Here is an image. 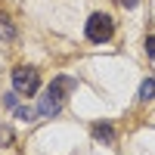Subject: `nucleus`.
I'll use <instances>...</instances> for the list:
<instances>
[{"instance_id": "obj_1", "label": "nucleus", "mask_w": 155, "mask_h": 155, "mask_svg": "<svg viewBox=\"0 0 155 155\" xmlns=\"http://www.w3.org/2000/svg\"><path fill=\"white\" fill-rule=\"evenodd\" d=\"M74 90V81L71 78H56L53 84H50V90H47V96L41 99V115H59V109H62V99H65V93H71Z\"/></svg>"}, {"instance_id": "obj_2", "label": "nucleus", "mask_w": 155, "mask_h": 155, "mask_svg": "<svg viewBox=\"0 0 155 155\" xmlns=\"http://www.w3.org/2000/svg\"><path fill=\"white\" fill-rule=\"evenodd\" d=\"M112 31H115L112 16H106V12H93V16H90V22H87V37H90L93 44H106L109 37H112Z\"/></svg>"}, {"instance_id": "obj_3", "label": "nucleus", "mask_w": 155, "mask_h": 155, "mask_svg": "<svg viewBox=\"0 0 155 155\" xmlns=\"http://www.w3.org/2000/svg\"><path fill=\"white\" fill-rule=\"evenodd\" d=\"M12 87H16V93H22V96H34L37 87H41V78H37L34 68L19 65L16 71H12Z\"/></svg>"}, {"instance_id": "obj_4", "label": "nucleus", "mask_w": 155, "mask_h": 155, "mask_svg": "<svg viewBox=\"0 0 155 155\" xmlns=\"http://www.w3.org/2000/svg\"><path fill=\"white\" fill-rule=\"evenodd\" d=\"M0 41H16V28L6 16H0Z\"/></svg>"}, {"instance_id": "obj_5", "label": "nucleus", "mask_w": 155, "mask_h": 155, "mask_svg": "<svg viewBox=\"0 0 155 155\" xmlns=\"http://www.w3.org/2000/svg\"><path fill=\"white\" fill-rule=\"evenodd\" d=\"M93 137L102 140V143H112V140H115V130H112L109 124H96V127H93Z\"/></svg>"}, {"instance_id": "obj_6", "label": "nucleus", "mask_w": 155, "mask_h": 155, "mask_svg": "<svg viewBox=\"0 0 155 155\" xmlns=\"http://www.w3.org/2000/svg\"><path fill=\"white\" fill-rule=\"evenodd\" d=\"M155 96V81L149 78V81H143V87H140V99H152Z\"/></svg>"}, {"instance_id": "obj_7", "label": "nucleus", "mask_w": 155, "mask_h": 155, "mask_svg": "<svg viewBox=\"0 0 155 155\" xmlns=\"http://www.w3.org/2000/svg\"><path fill=\"white\" fill-rule=\"evenodd\" d=\"M9 143H12V130L6 124H0V146H9Z\"/></svg>"}, {"instance_id": "obj_8", "label": "nucleus", "mask_w": 155, "mask_h": 155, "mask_svg": "<svg viewBox=\"0 0 155 155\" xmlns=\"http://www.w3.org/2000/svg\"><path fill=\"white\" fill-rule=\"evenodd\" d=\"M16 115H19L22 121H34V115H37V112H34V109H28V106H22V109H16Z\"/></svg>"}, {"instance_id": "obj_9", "label": "nucleus", "mask_w": 155, "mask_h": 155, "mask_svg": "<svg viewBox=\"0 0 155 155\" xmlns=\"http://www.w3.org/2000/svg\"><path fill=\"white\" fill-rule=\"evenodd\" d=\"M146 53L155 56V37H146Z\"/></svg>"}, {"instance_id": "obj_10", "label": "nucleus", "mask_w": 155, "mask_h": 155, "mask_svg": "<svg viewBox=\"0 0 155 155\" xmlns=\"http://www.w3.org/2000/svg\"><path fill=\"white\" fill-rule=\"evenodd\" d=\"M3 102H6L9 109H16V93H6V96H3Z\"/></svg>"}, {"instance_id": "obj_11", "label": "nucleus", "mask_w": 155, "mask_h": 155, "mask_svg": "<svg viewBox=\"0 0 155 155\" xmlns=\"http://www.w3.org/2000/svg\"><path fill=\"white\" fill-rule=\"evenodd\" d=\"M118 3H121V6H127V9H134V6L140 3V0H118Z\"/></svg>"}]
</instances>
